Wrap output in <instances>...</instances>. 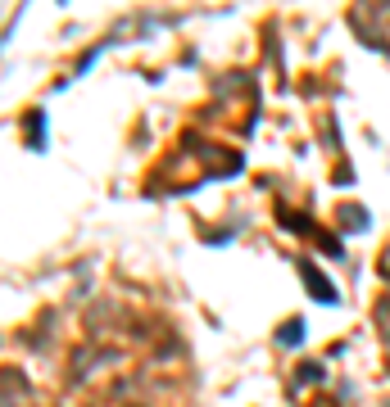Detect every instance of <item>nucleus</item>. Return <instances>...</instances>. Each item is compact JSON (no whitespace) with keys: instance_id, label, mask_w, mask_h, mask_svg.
Segmentation results:
<instances>
[{"instance_id":"1","label":"nucleus","mask_w":390,"mask_h":407,"mask_svg":"<svg viewBox=\"0 0 390 407\" xmlns=\"http://www.w3.org/2000/svg\"><path fill=\"white\" fill-rule=\"evenodd\" d=\"M304 285H309L313 294L322 299V304H331V285H322V280H318V271H309V276H304Z\"/></svg>"}]
</instances>
